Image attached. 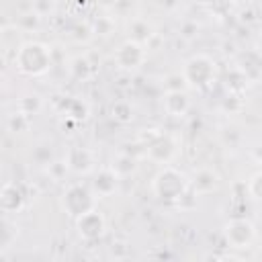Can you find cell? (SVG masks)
<instances>
[{
	"mask_svg": "<svg viewBox=\"0 0 262 262\" xmlns=\"http://www.w3.org/2000/svg\"><path fill=\"white\" fill-rule=\"evenodd\" d=\"M78 227L84 237H96L102 233V217L96 211H88L78 219Z\"/></svg>",
	"mask_w": 262,
	"mask_h": 262,
	"instance_id": "6",
	"label": "cell"
},
{
	"mask_svg": "<svg viewBox=\"0 0 262 262\" xmlns=\"http://www.w3.org/2000/svg\"><path fill=\"white\" fill-rule=\"evenodd\" d=\"M213 70H215V63L205 57V55H199V57H192L188 63H186V80L190 84H196V86H205L211 82L213 78Z\"/></svg>",
	"mask_w": 262,
	"mask_h": 262,
	"instance_id": "4",
	"label": "cell"
},
{
	"mask_svg": "<svg viewBox=\"0 0 262 262\" xmlns=\"http://www.w3.org/2000/svg\"><path fill=\"white\" fill-rule=\"evenodd\" d=\"M184 188H186V180L174 168L162 170L156 176V180H154V190L158 192L160 199H166V201H172V199L182 196L184 194Z\"/></svg>",
	"mask_w": 262,
	"mask_h": 262,
	"instance_id": "2",
	"label": "cell"
},
{
	"mask_svg": "<svg viewBox=\"0 0 262 262\" xmlns=\"http://www.w3.org/2000/svg\"><path fill=\"white\" fill-rule=\"evenodd\" d=\"M250 190H252V194H254L258 201H262V174H256V176L252 178Z\"/></svg>",
	"mask_w": 262,
	"mask_h": 262,
	"instance_id": "15",
	"label": "cell"
},
{
	"mask_svg": "<svg viewBox=\"0 0 262 262\" xmlns=\"http://www.w3.org/2000/svg\"><path fill=\"white\" fill-rule=\"evenodd\" d=\"M27 117H29V115H25V113H16V115H12V117L8 119V127H10V131H23V129H27V125H29Z\"/></svg>",
	"mask_w": 262,
	"mask_h": 262,
	"instance_id": "14",
	"label": "cell"
},
{
	"mask_svg": "<svg viewBox=\"0 0 262 262\" xmlns=\"http://www.w3.org/2000/svg\"><path fill=\"white\" fill-rule=\"evenodd\" d=\"M164 106L172 117H180L188 111V98H186L184 92H168V96L164 100Z\"/></svg>",
	"mask_w": 262,
	"mask_h": 262,
	"instance_id": "8",
	"label": "cell"
},
{
	"mask_svg": "<svg viewBox=\"0 0 262 262\" xmlns=\"http://www.w3.org/2000/svg\"><path fill=\"white\" fill-rule=\"evenodd\" d=\"M215 184H217V176L213 172H209V170H201L194 176V182H192L196 192H209V190L215 188Z\"/></svg>",
	"mask_w": 262,
	"mask_h": 262,
	"instance_id": "10",
	"label": "cell"
},
{
	"mask_svg": "<svg viewBox=\"0 0 262 262\" xmlns=\"http://www.w3.org/2000/svg\"><path fill=\"white\" fill-rule=\"evenodd\" d=\"M14 63L18 68V72L27 74V76H41L49 70L51 63V53L43 43H25L16 55H14Z\"/></svg>",
	"mask_w": 262,
	"mask_h": 262,
	"instance_id": "1",
	"label": "cell"
},
{
	"mask_svg": "<svg viewBox=\"0 0 262 262\" xmlns=\"http://www.w3.org/2000/svg\"><path fill=\"white\" fill-rule=\"evenodd\" d=\"M260 47H262V39H260ZM260 51H262V49H260Z\"/></svg>",
	"mask_w": 262,
	"mask_h": 262,
	"instance_id": "17",
	"label": "cell"
},
{
	"mask_svg": "<svg viewBox=\"0 0 262 262\" xmlns=\"http://www.w3.org/2000/svg\"><path fill=\"white\" fill-rule=\"evenodd\" d=\"M113 117L119 121V123H127L131 121V106L127 102H117L113 106Z\"/></svg>",
	"mask_w": 262,
	"mask_h": 262,
	"instance_id": "13",
	"label": "cell"
},
{
	"mask_svg": "<svg viewBox=\"0 0 262 262\" xmlns=\"http://www.w3.org/2000/svg\"><path fill=\"white\" fill-rule=\"evenodd\" d=\"M113 170H115V174H117V176L131 174V172L135 170V160H133V158H129V156H121V158L117 160V164L113 166Z\"/></svg>",
	"mask_w": 262,
	"mask_h": 262,
	"instance_id": "12",
	"label": "cell"
},
{
	"mask_svg": "<svg viewBox=\"0 0 262 262\" xmlns=\"http://www.w3.org/2000/svg\"><path fill=\"white\" fill-rule=\"evenodd\" d=\"M68 168L74 172H88L92 168V154L84 147H76L68 154Z\"/></svg>",
	"mask_w": 262,
	"mask_h": 262,
	"instance_id": "7",
	"label": "cell"
},
{
	"mask_svg": "<svg viewBox=\"0 0 262 262\" xmlns=\"http://www.w3.org/2000/svg\"><path fill=\"white\" fill-rule=\"evenodd\" d=\"M94 188L98 190V194H111L117 188V174L115 170H102L96 180H94Z\"/></svg>",
	"mask_w": 262,
	"mask_h": 262,
	"instance_id": "9",
	"label": "cell"
},
{
	"mask_svg": "<svg viewBox=\"0 0 262 262\" xmlns=\"http://www.w3.org/2000/svg\"><path fill=\"white\" fill-rule=\"evenodd\" d=\"M143 57H145V51H143L141 43H135V41L123 43V45L119 47V51H117V61H119V66L125 68V70H135V68H139L141 61H143Z\"/></svg>",
	"mask_w": 262,
	"mask_h": 262,
	"instance_id": "5",
	"label": "cell"
},
{
	"mask_svg": "<svg viewBox=\"0 0 262 262\" xmlns=\"http://www.w3.org/2000/svg\"><path fill=\"white\" fill-rule=\"evenodd\" d=\"M92 194L88 192V188L74 184L68 188V192L63 194V207L70 211V215L74 217H82L84 213L92 211Z\"/></svg>",
	"mask_w": 262,
	"mask_h": 262,
	"instance_id": "3",
	"label": "cell"
},
{
	"mask_svg": "<svg viewBox=\"0 0 262 262\" xmlns=\"http://www.w3.org/2000/svg\"><path fill=\"white\" fill-rule=\"evenodd\" d=\"M111 29H113V23L108 18H98L94 23V33H98V35H106V33H111Z\"/></svg>",
	"mask_w": 262,
	"mask_h": 262,
	"instance_id": "16",
	"label": "cell"
},
{
	"mask_svg": "<svg viewBox=\"0 0 262 262\" xmlns=\"http://www.w3.org/2000/svg\"><path fill=\"white\" fill-rule=\"evenodd\" d=\"M131 31H133V41L135 43H143L151 35V27L147 23H143V20H135L133 27H131Z\"/></svg>",
	"mask_w": 262,
	"mask_h": 262,
	"instance_id": "11",
	"label": "cell"
}]
</instances>
